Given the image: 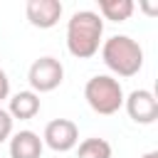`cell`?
<instances>
[{"instance_id":"6da1fadb","label":"cell","mask_w":158,"mask_h":158,"mask_svg":"<svg viewBox=\"0 0 158 158\" xmlns=\"http://www.w3.org/2000/svg\"><path fill=\"white\" fill-rule=\"evenodd\" d=\"M104 20L94 10H79L67 22V49L77 59H89L99 52Z\"/></svg>"},{"instance_id":"7a4b0ae2","label":"cell","mask_w":158,"mask_h":158,"mask_svg":"<svg viewBox=\"0 0 158 158\" xmlns=\"http://www.w3.org/2000/svg\"><path fill=\"white\" fill-rule=\"evenodd\" d=\"M104 64L118 77H133L143 67V49L128 35H114L101 44Z\"/></svg>"},{"instance_id":"3957f363","label":"cell","mask_w":158,"mask_h":158,"mask_svg":"<svg viewBox=\"0 0 158 158\" xmlns=\"http://www.w3.org/2000/svg\"><path fill=\"white\" fill-rule=\"evenodd\" d=\"M84 99L96 114L111 116L123 106V89H121L118 79H114L109 74H96V77H91L86 81Z\"/></svg>"},{"instance_id":"277c9868","label":"cell","mask_w":158,"mask_h":158,"mask_svg":"<svg viewBox=\"0 0 158 158\" xmlns=\"http://www.w3.org/2000/svg\"><path fill=\"white\" fill-rule=\"evenodd\" d=\"M62 79H64V67L54 57H40V59H35L32 67H30V72H27V81H30V86H32L35 94L37 91L44 94V91L57 89L62 84Z\"/></svg>"},{"instance_id":"5b68a950","label":"cell","mask_w":158,"mask_h":158,"mask_svg":"<svg viewBox=\"0 0 158 158\" xmlns=\"http://www.w3.org/2000/svg\"><path fill=\"white\" fill-rule=\"evenodd\" d=\"M79 141V128L74 121L69 118H54L44 126V136H42V143H47L52 151L57 153H67L77 146Z\"/></svg>"},{"instance_id":"8992f818","label":"cell","mask_w":158,"mask_h":158,"mask_svg":"<svg viewBox=\"0 0 158 158\" xmlns=\"http://www.w3.org/2000/svg\"><path fill=\"white\" fill-rule=\"evenodd\" d=\"M123 104L136 123H153L158 118V99L148 89H133L128 96H123Z\"/></svg>"},{"instance_id":"52a82bcc","label":"cell","mask_w":158,"mask_h":158,"mask_svg":"<svg viewBox=\"0 0 158 158\" xmlns=\"http://www.w3.org/2000/svg\"><path fill=\"white\" fill-rule=\"evenodd\" d=\"M25 12H27L30 25H35L40 30H49L62 17V2L59 0H30Z\"/></svg>"},{"instance_id":"ba28073f","label":"cell","mask_w":158,"mask_h":158,"mask_svg":"<svg viewBox=\"0 0 158 158\" xmlns=\"http://www.w3.org/2000/svg\"><path fill=\"white\" fill-rule=\"evenodd\" d=\"M42 146L44 143L35 131H20L10 138V158H40Z\"/></svg>"},{"instance_id":"9c48e42d","label":"cell","mask_w":158,"mask_h":158,"mask_svg":"<svg viewBox=\"0 0 158 158\" xmlns=\"http://www.w3.org/2000/svg\"><path fill=\"white\" fill-rule=\"evenodd\" d=\"M37 111H40V96H37L35 91H17V94L10 99L7 114H10L12 118L27 121V118L37 116Z\"/></svg>"},{"instance_id":"30bf717a","label":"cell","mask_w":158,"mask_h":158,"mask_svg":"<svg viewBox=\"0 0 158 158\" xmlns=\"http://www.w3.org/2000/svg\"><path fill=\"white\" fill-rule=\"evenodd\" d=\"M99 10L106 20L123 22L133 15V2L131 0H99Z\"/></svg>"},{"instance_id":"8fae6325","label":"cell","mask_w":158,"mask_h":158,"mask_svg":"<svg viewBox=\"0 0 158 158\" xmlns=\"http://www.w3.org/2000/svg\"><path fill=\"white\" fill-rule=\"evenodd\" d=\"M77 158H111V146L104 138H84L79 143Z\"/></svg>"},{"instance_id":"7c38bea8","label":"cell","mask_w":158,"mask_h":158,"mask_svg":"<svg viewBox=\"0 0 158 158\" xmlns=\"http://www.w3.org/2000/svg\"><path fill=\"white\" fill-rule=\"evenodd\" d=\"M10 133H12V116H10L5 109H0V143L7 141Z\"/></svg>"},{"instance_id":"4fadbf2b","label":"cell","mask_w":158,"mask_h":158,"mask_svg":"<svg viewBox=\"0 0 158 158\" xmlns=\"http://www.w3.org/2000/svg\"><path fill=\"white\" fill-rule=\"evenodd\" d=\"M7 94H10V79H7L5 69L0 67V101H2V99H7Z\"/></svg>"},{"instance_id":"5bb4252c","label":"cell","mask_w":158,"mask_h":158,"mask_svg":"<svg viewBox=\"0 0 158 158\" xmlns=\"http://www.w3.org/2000/svg\"><path fill=\"white\" fill-rule=\"evenodd\" d=\"M141 158H158V151H148L146 156H141Z\"/></svg>"}]
</instances>
